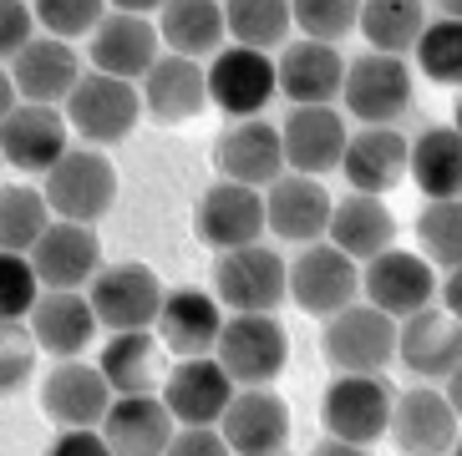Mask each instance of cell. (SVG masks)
I'll return each mask as SVG.
<instances>
[{
  "label": "cell",
  "instance_id": "83f0119b",
  "mask_svg": "<svg viewBox=\"0 0 462 456\" xmlns=\"http://www.w3.org/2000/svg\"><path fill=\"white\" fill-rule=\"evenodd\" d=\"M97 431H102L112 456H163L178 421L168 416V406L158 396H112Z\"/></svg>",
  "mask_w": 462,
  "mask_h": 456
},
{
  "label": "cell",
  "instance_id": "c3c4849f",
  "mask_svg": "<svg viewBox=\"0 0 462 456\" xmlns=\"http://www.w3.org/2000/svg\"><path fill=\"white\" fill-rule=\"evenodd\" d=\"M112 11H123V15H152L163 0H107Z\"/></svg>",
  "mask_w": 462,
  "mask_h": 456
},
{
  "label": "cell",
  "instance_id": "7bdbcfd3",
  "mask_svg": "<svg viewBox=\"0 0 462 456\" xmlns=\"http://www.w3.org/2000/svg\"><path fill=\"white\" fill-rule=\"evenodd\" d=\"M36 370V340L26 324H0V396L21 390Z\"/></svg>",
  "mask_w": 462,
  "mask_h": 456
},
{
  "label": "cell",
  "instance_id": "816d5d0a",
  "mask_svg": "<svg viewBox=\"0 0 462 456\" xmlns=\"http://www.w3.org/2000/svg\"><path fill=\"white\" fill-rule=\"evenodd\" d=\"M274 456H285V451H274Z\"/></svg>",
  "mask_w": 462,
  "mask_h": 456
},
{
  "label": "cell",
  "instance_id": "b9f144b4",
  "mask_svg": "<svg viewBox=\"0 0 462 456\" xmlns=\"http://www.w3.org/2000/svg\"><path fill=\"white\" fill-rule=\"evenodd\" d=\"M36 295H42V284H36L31 259L0 249V324H21L36 305Z\"/></svg>",
  "mask_w": 462,
  "mask_h": 456
},
{
  "label": "cell",
  "instance_id": "9a60e30c",
  "mask_svg": "<svg viewBox=\"0 0 462 456\" xmlns=\"http://www.w3.org/2000/svg\"><path fill=\"white\" fill-rule=\"evenodd\" d=\"M218 436L234 456H274L290 442V406L270 386H239L218 416Z\"/></svg>",
  "mask_w": 462,
  "mask_h": 456
},
{
  "label": "cell",
  "instance_id": "9c48e42d",
  "mask_svg": "<svg viewBox=\"0 0 462 456\" xmlns=\"http://www.w3.org/2000/svg\"><path fill=\"white\" fill-rule=\"evenodd\" d=\"M396 390L386 376H336L320 396V421L336 442L371 446L386 436V416H392Z\"/></svg>",
  "mask_w": 462,
  "mask_h": 456
},
{
  "label": "cell",
  "instance_id": "bcb514c9",
  "mask_svg": "<svg viewBox=\"0 0 462 456\" xmlns=\"http://www.w3.org/2000/svg\"><path fill=\"white\" fill-rule=\"evenodd\" d=\"M46 456H112V451L102 442V431H61Z\"/></svg>",
  "mask_w": 462,
  "mask_h": 456
},
{
  "label": "cell",
  "instance_id": "484cf974",
  "mask_svg": "<svg viewBox=\"0 0 462 456\" xmlns=\"http://www.w3.org/2000/svg\"><path fill=\"white\" fill-rule=\"evenodd\" d=\"M92 71H107V77H123V81H143V71L158 61L163 41H158V26L148 15H123V11H107L92 31Z\"/></svg>",
  "mask_w": 462,
  "mask_h": 456
},
{
  "label": "cell",
  "instance_id": "ac0fdd59",
  "mask_svg": "<svg viewBox=\"0 0 462 456\" xmlns=\"http://www.w3.org/2000/svg\"><path fill=\"white\" fill-rule=\"evenodd\" d=\"M214 168L224 183H245V188H270L285 173V148H280V127L264 117H239L224 127L214 142Z\"/></svg>",
  "mask_w": 462,
  "mask_h": 456
},
{
  "label": "cell",
  "instance_id": "d6986e66",
  "mask_svg": "<svg viewBox=\"0 0 462 456\" xmlns=\"http://www.w3.org/2000/svg\"><path fill=\"white\" fill-rule=\"evenodd\" d=\"M11 87H15V102H36V107H61L67 92L82 81V61L71 51V41H56V36H36L11 56Z\"/></svg>",
  "mask_w": 462,
  "mask_h": 456
},
{
  "label": "cell",
  "instance_id": "e0dca14e",
  "mask_svg": "<svg viewBox=\"0 0 462 456\" xmlns=\"http://www.w3.org/2000/svg\"><path fill=\"white\" fill-rule=\"evenodd\" d=\"M112 406V386L102 380L97 365H87L82 355L56 360L42 380V411L46 421H56L61 431H97Z\"/></svg>",
  "mask_w": 462,
  "mask_h": 456
},
{
  "label": "cell",
  "instance_id": "d6a6232c",
  "mask_svg": "<svg viewBox=\"0 0 462 456\" xmlns=\"http://www.w3.org/2000/svg\"><path fill=\"white\" fill-rule=\"evenodd\" d=\"M152 26H158L163 51L199 61L224 46V5L218 0H163Z\"/></svg>",
  "mask_w": 462,
  "mask_h": 456
},
{
  "label": "cell",
  "instance_id": "7402d4cb",
  "mask_svg": "<svg viewBox=\"0 0 462 456\" xmlns=\"http://www.w3.org/2000/svg\"><path fill=\"white\" fill-rule=\"evenodd\" d=\"M61 152H67V117H61V107L15 102L11 117L0 122V162L15 168V173L42 178Z\"/></svg>",
  "mask_w": 462,
  "mask_h": 456
},
{
  "label": "cell",
  "instance_id": "d590c367",
  "mask_svg": "<svg viewBox=\"0 0 462 456\" xmlns=\"http://www.w3.org/2000/svg\"><path fill=\"white\" fill-rule=\"evenodd\" d=\"M224 5V36L249 51H274L290 41V0H218Z\"/></svg>",
  "mask_w": 462,
  "mask_h": 456
},
{
  "label": "cell",
  "instance_id": "52a82bcc",
  "mask_svg": "<svg viewBox=\"0 0 462 456\" xmlns=\"http://www.w3.org/2000/svg\"><path fill=\"white\" fill-rule=\"evenodd\" d=\"M340 102L366 127H392L411 107V67L402 56L381 51L356 56V61H346V77H340Z\"/></svg>",
  "mask_w": 462,
  "mask_h": 456
},
{
  "label": "cell",
  "instance_id": "8d00e7d4",
  "mask_svg": "<svg viewBox=\"0 0 462 456\" xmlns=\"http://www.w3.org/2000/svg\"><path fill=\"white\" fill-rule=\"evenodd\" d=\"M51 223L42 188L26 183H0V249L5 254H26L31 243L42 239V228Z\"/></svg>",
  "mask_w": 462,
  "mask_h": 456
},
{
  "label": "cell",
  "instance_id": "4316f807",
  "mask_svg": "<svg viewBox=\"0 0 462 456\" xmlns=\"http://www.w3.org/2000/svg\"><path fill=\"white\" fill-rule=\"evenodd\" d=\"M218 324H224V309H218V299L208 289H163L152 335H158L163 350H173L183 360V355H214Z\"/></svg>",
  "mask_w": 462,
  "mask_h": 456
},
{
  "label": "cell",
  "instance_id": "2e32d148",
  "mask_svg": "<svg viewBox=\"0 0 462 456\" xmlns=\"http://www.w3.org/2000/svg\"><path fill=\"white\" fill-rule=\"evenodd\" d=\"M396 360L407 365L421 386L452 380L462 365V324L448 309H417L407 320H396Z\"/></svg>",
  "mask_w": 462,
  "mask_h": 456
},
{
  "label": "cell",
  "instance_id": "7dc6e473",
  "mask_svg": "<svg viewBox=\"0 0 462 456\" xmlns=\"http://www.w3.org/2000/svg\"><path fill=\"white\" fill-rule=\"evenodd\" d=\"M310 456H371V446H356V442H336V436H326V442H315Z\"/></svg>",
  "mask_w": 462,
  "mask_h": 456
},
{
  "label": "cell",
  "instance_id": "603a6c76",
  "mask_svg": "<svg viewBox=\"0 0 462 456\" xmlns=\"http://www.w3.org/2000/svg\"><path fill=\"white\" fill-rule=\"evenodd\" d=\"M137 96H143V117L178 127V122H193L208 107V87H204V67L189 61V56L158 51L143 81H137Z\"/></svg>",
  "mask_w": 462,
  "mask_h": 456
},
{
  "label": "cell",
  "instance_id": "ba28073f",
  "mask_svg": "<svg viewBox=\"0 0 462 456\" xmlns=\"http://www.w3.org/2000/svg\"><path fill=\"white\" fill-rule=\"evenodd\" d=\"M87 305L107 330H152L163 305V279L148 264H102L87 279Z\"/></svg>",
  "mask_w": 462,
  "mask_h": 456
},
{
  "label": "cell",
  "instance_id": "f5cc1de1",
  "mask_svg": "<svg viewBox=\"0 0 462 456\" xmlns=\"http://www.w3.org/2000/svg\"><path fill=\"white\" fill-rule=\"evenodd\" d=\"M0 168H5V162H0Z\"/></svg>",
  "mask_w": 462,
  "mask_h": 456
},
{
  "label": "cell",
  "instance_id": "836d02e7",
  "mask_svg": "<svg viewBox=\"0 0 462 456\" xmlns=\"http://www.w3.org/2000/svg\"><path fill=\"white\" fill-rule=\"evenodd\" d=\"M407 178L432 198H457L462 188V137L457 127H427L417 142H407Z\"/></svg>",
  "mask_w": 462,
  "mask_h": 456
},
{
  "label": "cell",
  "instance_id": "f35d334b",
  "mask_svg": "<svg viewBox=\"0 0 462 456\" xmlns=\"http://www.w3.org/2000/svg\"><path fill=\"white\" fill-rule=\"evenodd\" d=\"M411 51H417V67H421L427 81H437V87H457L462 81V21H448V15L427 21Z\"/></svg>",
  "mask_w": 462,
  "mask_h": 456
},
{
  "label": "cell",
  "instance_id": "5bb4252c",
  "mask_svg": "<svg viewBox=\"0 0 462 456\" xmlns=\"http://www.w3.org/2000/svg\"><path fill=\"white\" fill-rule=\"evenodd\" d=\"M26 259L42 289H87V279L102 269V239H97L92 223L51 218L42 228V239L26 249Z\"/></svg>",
  "mask_w": 462,
  "mask_h": 456
},
{
  "label": "cell",
  "instance_id": "6da1fadb",
  "mask_svg": "<svg viewBox=\"0 0 462 456\" xmlns=\"http://www.w3.org/2000/svg\"><path fill=\"white\" fill-rule=\"evenodd\" d=\"M42 198L51 218L67 223H97L117 203V168L102 148H67L42 173Z\"/></svg>",
  "mask_w": 462,
  "mask_h": 456
},
{
  "label": "cell",
  "instance_id": "5b68a950",
  "mask_svg": "<svg viewBox=\"0 0 462 456\" xmlns=\"http://www.w3.org/2000/svg\"><path fill=\"white\" fill-rule=\"evenodd\" d=\"M214 299L234 315H274L285 305V259L264 243L214 254Z\"/></svg>",
  "mask_w": 462,
  "mask_h": 456
},
{
  "label": "cell",
  "instance_id": "f907efd6",
  "mask_svg": "<svg viewBox=\"0 0 462 456\" xmlns=\"http://www.w3.org/2000/svg\"><path fill=\"white\" fill-rule=\"evenodd\" d=\"M437 11L448 15V21H462V0H437Z\"/></svg>",
  "mask_w": 462,
  "mask_h": 456
},
{
  "label": "cell",
  "instance_id": "7c38bea8",
  "mask_svg": "<svg viewBox=\"0 0 462 456\" xmlns=\"http://www.w3.org/2000/svg\"><path fill=\"white\" fill-rule=\"evenodd\" d=\"M386 436L402 456H452L457 446V406L432 386L402 390L386 416Z\"/></svg>",
  "mask_w": 462,
  "mask_h": 456
},
{
  "label": "cell",
  "instance_id": "44dd1931",
  "mask_svg": "<svg viewBox=\"0 0 462 456\" xmlns=\"http://www.w3.org/2000/svg\"><path fill=\"white\" fill-rule=\"evenodd\" d=\"M340 77H346L340 46L305 41V36L280 46V61H274V92L290 96V107H330V102L340 96Z\"/></svg>",
  "mask_w": 462,
  "mask_h": 456
},
{
  "label": "cell",
  "instance_id": "ee69618b",
  "mask_svg": "<svg viewBox=\"0 0 462 456\" xmlns=\"http://www.w3.org/2000/svg\"><path fill=\"white\" fill-rule=\"evenodd\" d=\"M31 36H36L31 0H0V61H11Z\"/></svg>",
  "mask_w": 462,
  "mask_h": 456
},
{
  "label": "cell",
  "instance_id": "f546056e",
  "mask_svg": "<svg viewBox=\"0 0 462 456\" xmlns=\"http://www.w3.org/2000/svg\"><path fill=\"white\" fill-rule=\"evenodd\" d=\"M340 168H346V183L356 193H392L407 183V137L396 127H361V132L346 137V152H340Z\"/></svg>",
  "mask_w": 462,
  "mask_h": 456
},
{
  "label": "cell",
  "instance_id": "1f68e13d",
  "mask_svg": "<svg viewBox=\"0 0 462 456\" xmlns=\"http://www.w3.org/2000/svg\"><path fill=\"white\" fill-rule=\"evenodd\" d=\"M97 370L112 386V396H158L163 386V345L152 330H112Z\"/></svg>",
  "mask_w": 462,
  "mask_h": 456
},
{
  "label": "cell",
  "instance_id": "4fadbf2b",
  "mask_svg": "<svg viewBox=\"0 0 462 456\" xmlns=\"http://www.w3.org/2000/svg\"><path fill=\"white\" fill-rule=\"evenodd\" d=\"M234 390L239 386L224 376V365L214 355H183V360H173V370H163L158 401L168 406V416L178 426H218Z\"/></svg>",
  "mask_w": 462,
  "mask_h": 456
},
{
  "label": "cell",
  "instance_id": "ab89813d",
  "mask_svg": "<svg viewBox=\"0 0 462 456\" xmlns=\"http://www.w3.org/2000/svg\"><path fill=\"white\" fill-rule=\"evenodd\" d=\"M356 11L361 0H290V26H300L305 41L340 46L356 31Z\"/></svg>",
  "mask_w": 462,
  "mask_h": 456
},
{
  "label": "cell",
  "instance_id": "ffe728a7",
  "mask_svg": "<svg viewBox=\"0 0 462 456\" xmlns=\"http://www.w3.org/2000/svg\"><path fill=\"white\" fill-rule=\"evenodd\" d=\"M193 233H199V243H208L214 254L259 243V233H264V198H259V188L224 183V178H218L214 188L199 198V208H193Z\"/></svg>",
  "mask_w": 462,
  "mask_h": 456
},
{
  "label": "cell",
  "instance_id": "74e56055",
  "mask_svg": "<svg viewBox=\"0 0 462 456\" xmlns=\"http://www.w3.org/2000/svg\"><path fill=\"white\" fill-rule=\"evenodd\" d=\"M417 243L421 259L432 269H462V203L457 198H432L417 218Z\"/></svg>",
  "mask_w": 462,
  "mask_h": 456
},
{
  "label": "cell",
  "instance_id": "f1b7e54d",
  "mask_svg": "<svg viewBox=\"0 0 462 456\" xmlns=\"http://www.w3.org/2000/svg\"><path fill=\"white\" fill-rule=\"evenodd\" d=\"M26 330L36 340V350H51L56 360H71V355H82L92 345L97 315L82 289H42L26 315Z\"/></svg>",
  "mask_w": 462,
  "mask_h": 456
},
{
  "label": "cell",
  "instance_id": "4dcf8cb0",
  "mask_svg": "<svg viewBox=\"0 0 462 456\" xmlns=\"http://www.w3.org/2000/svg\"><path fill=\"white\" fill-rule=\"evenodd\" d=\"M326 243H336L346 259L366 264V259L386 254L396 243V218L392 208L371 193H346L340 203H330V218H326Z\"/></svg>",
  "mask_w": 462,
  "mask_h": 456
},
{
  "label": "cell",
  "instance_id": "cb8c5ba5",
  "mask_svg": "<svg viewBox=\"0 0 462 456\" xmlns=\"http://www.w3.org/2000/svg\"><path fill=\"white\" fill-rule=\"evenodd\" d=\"M264 198V233L285 243H315L326 239V218H330V193L320 188V178L305 173H280Z\"/></svg>",
  "mask_w": 462,
  "mask_h": 456
},
{
  "label": "cell",
  "instance_id": "d4e9b609",
  "mask_svg": "<svg viewBox=\"0 0 462 456\" xmlns=\"http://www.w3.org/2000/svg\"><path fill=\"white\" fill-rule=\"evenodd\" d=\"M346 122L336 107H290V117L280 122V148H285V173L326 178L330 168H340L346 152Z\"/></svg>",
  "mask_w": 462,
  "mask_h": 456
},
{
  "label": "cell",
  "instance_id": "7a4b0ae2",
  "mask_svg": "<svg viewBox=\"0 0 462 456\" xmlns=\"http://www.w3.org/2000/svg\"><path fill=\"white\" fill-rule=\"evenodd\" d=\"M61 117H67V127L82 132L87 148H112V142H123L137 127V117H143L137 81L107 77V71H82V81H77L67 92V102H61Z\"/></svg>",
  "mask_w": 462,
  "mask_h": 456
},
{
  "label": "cell",
  "instance_id": "60d3db41",
  "mask_svg": "<svg viewBox=\"0 0 462 456\" xmlns=\"http://www.w3.org/2000/svg\"><path fill=\"white\" fill-rule=\"evenodd\" d=\"M31 15H36L42 36L77 41L97 31V21L107 15V0H31Z\"/></svg>",
  "mask_w": 462,
  "mask_h": 456
},
{
  "label": "cell",
  "instance_id": "8992f818",
  "mask_svg": "<svg viewBox=\"0 0 462 456\" xmlns=\"http://www.w3.org/2000/svg\"><path fill=\"white\" fill-rule=\"evenodd\" d=\"M361 295V264L346 259L336 243L315 239V243H300L295 264H285V299H295L305 315H336V309L356 305Z\"/></svg>",
  "mask_w": 462,
  "mask_h": 456
},
{
  "label": "cell",
  "instance_id": "681fc988",
  "mask_svg": "<svg viewBox=\"0 0 462 456\" xmlns=\"http://www.w3.org/2000/svg\"><path fill=\"white\" fill-rule=\"evenodd\" d=\"M11 107H15V87H11V71L0 67V122L11 117Z\"/></svg>",
  "mask_w": 462,
  "mask_h": 456
},
{
  "label": "cell",
  "instance_id": "8fae6325",
  "mask_svg": "<svg viewBox=\"0 0 462 456\" xmlns=\"http://www.w3.org/2000/svg\"><path fill=\"white\" fill-rule=\"evenodd\" d=\"M361 295H366L371 309L392 315V320H407V315H417L437 299V269L421 254H407V249L392 243L386 254L361 264Z\"/></svg>",
  "mask_w": 462,
  "mask_h": 456
},
{
  "label": "cell",
  "instance_id": "30bf717a",
  "mask_svg": "<svg viewBox=\"0 0 462 456\" xmlns=\"http://www.w3.org/2000/svg\"><path fill=\"white\" fill-rule=\"evenodd\" d=\"M204 87L208 102L218 112H229L234 122L239 117H264L274 96V61L270 51H249V46H218L214 61L204 67Z\"/></svg>",
  "mask_w": 462,
  "mask_h": 456
},
{
  "label": "cell",
  "instance_id": "f6af8a7d",
  "mask_svg": "<svg viewBox=\"0 0 462 456\" xmlns=\"http://www.w3.org/2000/svg\"><path fill=\"white\" fill-rule=\"evenodd\" d=\"M163 456H234V451L224 446V436L214 426H183V431H173Z\"/></svg>",
  "mask_w": 462,
  "mask_h": 456
},
{
  "label": "cell",
  "instance_id": "277c9868",
  "mask_svg": "<svg viewBox=\"0 0 462 456\" xmlns=\"http://www.w3.org/2000/svg\"><path fill=\"white\" fill-rule=\"evenodd\" d=\"M214 360L234 386H270L290 360V335L274 315H224Z\"/></svg>",
  "mask_w": 462,
  "mask_h": 456
},
{
  "label": "cell",
  "instance_id": "e575fe53",
  "mask_svg": "<svg viewBox=\"0 0 462 456\" xmlns=\"http://www.w3.org/2000/svg\"><path fill=\"white\" fill-rule=\"evenodd\" d=\"M421 26H427L421 0H361V11H356V31L381 56H407L417 46Z\"/></svg>",
  "mask_w": 462,
  "mask_h": 456
},
{
  "label": "cell",
  "instance_id": "3957f363",
  "mask_svg": "<svg viewBox=\"0 0 462 456\" xmlns=\"http://www.w3.org/2000/svg\"><path fill=\"white\" fill-rule=\"evenodd\" d=\"M320 350L336 376H386L396 360V320L371 305H346L326 315Z\"/></svg>",
  "mask_w": 462,
  "mask_h": 456
}]
</instances>
